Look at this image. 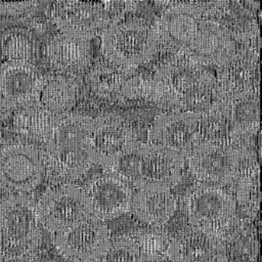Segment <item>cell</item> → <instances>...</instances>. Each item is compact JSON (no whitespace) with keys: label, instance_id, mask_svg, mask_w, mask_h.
<instances>
[{"label":"cell","instance_id":"obj_14","mask_svg":"<svg viewBox=\"0 0 262 262\" xmlns=\"http://www.w3.org/2000/svg\"><path fill=\"white\" fill-rule=\"evenodd\" d=\"M91 216L106 221L130 211L133 189L115 173L104 171L91 177L83 186Z\"/></svg>","mask_w":262,"mask_h":262},{"label":"cell","instance_id":"obj_6","mask_svg":"<svg viewBox=\"0 0 262 262\" xmlns=\"http://www.w3.org/2000/svg\"><path fill=\"white\" fill-rule=\"evenodd\" d=\"M130 11L127 1H56L47 5V18L58 31L93 39Z\"/></svg>","mask_w":262,"mask_h":262},{"label":"cell","instance_id":"obj_1","mask_svg":"<svg viewBox=\"0 0 262 262\" xmlns=\"http://www.w3.org/2000/svg\"><path fill=\"white\" fill-rule=\"evenodd\" d=\"M92 122L93 118L87 115H66L40 149L45 175L55 184L82 178L95 164L90 142Z\"/></svg>","mask_w":262,"mask_h":262},{"label":"cell","instance_id":"obj_16","mask_svg":"<svg viewBox=\"0 0 262 262\" xmlns=\"http://www.w3.org/2000/svg\"><path fill=\"white\" fill-rule=\"evenodd\" d=\"M137 140L133 128L125 119L114 114L93 118L90 142L95 164L108 170L115 160Z\"/></svg>","mask_w":262,"mask_h":262},{"label":"cell","instance_id":"obj_32","mask_svg":"<svg viewBox=\"0 0 262 262\" xmlns=\"http://www.w3.org/2000/svg\"><path fill=\"white\" fill-rule=\"evenodd\" d=\"M2 138V129H1V119H0V141Z\"/></svg>","mask_w":262,"mask_h":262},{"label":"cell","instance_id":"obj_18","mask_svg":"<svg viewBox=\"0 0 262 262\" xmlns=\"http://www.w3.org/2000/svg\"><path fill=\"white\" fill-rule=\"evenodd\" d=\"M258 56L257 51L244 48L236 50L227 62L217 68L216 100H224L234 93L259 88Z\"/></svg>","mask_w":262,"mask_h":262},{"label":"cell","instance_id":"obj_11","mask_svg":"<svg viewBox=\"0 0 262 262\" xmlns=\"http://www.w3.org/2000/svg\"><path fill=\"white\" fill-rule=\"evenodd\" d=\"M236 50L232 32L211 16L207 2L206 13L199 21L193 38L178 54L185 55L205 67L219 68L227 62Z\"/></svg>","mask_w":262,"mask_h":262},{"label":"cell","instance_id":"obj_25","mask_svg":"<svg viewBox=\"0 0 262 262\" xmlns=\"http://www.w3.org/2000/svg\"><path fill=\"white\" fill-rule=\"evenodd\" d=\"M39 43L35 33L26 27H11L0 34V58L35 64Z\"/></svg>","mask_w":262,"mask_h":262},{"label":"cell","instance_id":"obj_2","mask_svg":"<svg viewBox=\"0 0 262 262\" xmlns=\"http://www.w3.org/2000/svg\"><path fill=\"white\" fill-rule=\"evenodd\" d=\"M184 165L185 159L180 154L162 145L135 140L106 171L136 189H171L180 182Z\"/></svg>","mask_w":262,"mask_h":262},{"label":"cell","instance_id":"obj_9","mask_svg":"<svg viewBox=\"0 0 262 262\" xmlns=\"http://www.w3.org/2000/svg\"><path fill=\"white\" fill-rule=\"evenodd\" d=\"M40 225L51 234L59 233L91 217L82 186L61 183L48 187L36 203Z\"/></svg>","mask_w":262,"mask_h":262},{"label":"cell","instance_id":"obj_21","mask_svg":"<svg viewBox=\"0 0 262 262\" xmlns=\"http://www.w3.org/2000/svg\"><path fill=\"white\" fill-rule=\"evenodd\" d=\"M176 208L177 200L171 189L142 188L133 191L130 211L140 221L161 227L172 218Z\"/></svg>","mask_w":262,"mask_h":262},{"label":"cell","instance_id":"obj_29","mask_svg":"<svg viewBox=\"0 0 262 262\" xmlns=\"http://www.w3.org/2000/svg\"><path fill=\"white\" fill-rule=\"evenodd\" d=\"M92 262H147L139 245L130 236L111 238L103 252Z\"/></svg>","mask_w":262,"mask_h":262},{"label":"cell","instance_id":"obj_23","mask_svg":"<svg viewBox=\"0 0 262 262\" xmlns=\"http://www.w3.org/2000/svg\"><path fill=\"white\" fill-rule=\"evenodd\" d=\"M118 96L124 99H141L172 111H181L178 95L166 82L155 76L130 77L122 85Z\"/></svg>","mask_w":262,"mask_h":262},{"label":"cell","instance_id":"obj_3","mask_svg":"<svg viewBox=\"0 0 262 262\" xmlns=\"http://www.w3.org/2000/svg\"><path fill=\"white\" fill-rule=\"evenodd\" d=\"M41 241L36 203L27 194L0 199V259L16 260L30 256Z\"/></svg>","mask_w":262,"mask_h":262},{"label":"cell","instance_id":"obj_7","mask_svg":"<svg viewBox=\"0 0 262 262\" xmlns=\"http://www.w3.org/2000/svg\"><path fill=\"white\" fill-rule=\"evenodd\" d=\"M190 229L221 238L236 215L234 196L221 186L198 182L184 195Z\"/></svg>","mask_w":262,"mask_h":262},{"label":"cell","instance_id":"obj_8","mask_svg":"<svg viewBox=\"0 0 262 262\" xmlns=\"http://www.w3.org/2000/svg\"><path fill=\"white\" fill-rule=\"evenodd\" d=\"M189 173L202 183L223 187L236 181L246 159L230 141H200L187 158Z\"/></svg>","mask_w":262,"mask_h":262},{"label":"cell","instance_id":"obj_12","mask_svg":"<svg viewBox=\"0 0 262 262\" xmlns=\"http://www.w3.org/2000/svg\"><path fill=\"white\" fill-rule=\"evenodd\" d=\"M111 238V231L105 222L92 216L68 230L52 234L57 252L74 262L94 261Z\"/></svg>","mask_w":262,"mask_h":262},{"label":"cell","instance_id":"obj_26","mask_svg":"<svg viewBox=\"0 0 262 262\" xmlns=\"http://www.w3.org/2000/svg\"><path fill=\"white\" fill-rule=\"evenodd\" d=\"M131 73L132 71L102 58L88 69L86 81L93 93L99 97L107 98L118 95L122 85L131 77Z\"/></svg>","mask_w":262,"mask_h":262},{"label":"cell","instance_id":"obj_10","mask_svg":"<svg viewBox=\"0 0 262 262\" xmlns=\"http://www.w3.org/2000/svg\"><path fill=\"white\" fill-rule=\"evenodd\" d=\"M45 177L41 150L33 143L14 141L0 146V190L27 194Z\"/></svg>","mask_w":262,"mask_h":262},{"label":"cell","instance_id":"obj_30","mask_svg":"<svg viewBox=\"0 0 262 262\" xmlns=\"http://www.w3.org/2000/svg\"><path fill=\"white\" fill-rule=\"evenodd\" d=\"M39 3L36 1L26 2H0V17H20L30 15L36 10Z\"/></svg>","mask_w":262,"mask_h":262},{"label":"cell","instance_id":"obj_17","mask_svg":"<svg viewBox=\"0 0 262 262\" xmlns=\"http://www.w3.org/2000/svg\"><path fill=\"white\" fill-rule=\"evenodd\" d=\"M41 74L35 64L21 61L0 63V107L5 113L33 102Z\"/></svg>","mask_w":262,"mask_h":262},{"label":"cell","instance_id":"obj_31","mask_svg":"<svg viewBox=\"0 0 262 262\" xmlns=\"http://www.w3.org/2000/svg\"><path fill=\"white\" fill-rule=\"evenodd\" d=\"M4 114H5V112H4V111H2V110H1V107H0V119H2V118H3Z\"/></svg>","mask_w":262,"mask_h":262},{"label":"cell","instance_id":"obj_5","mask_svg":"<svg viewBox=\"0 0 262 262\" xmlns=\"http://www.w3.org/2000/svg\"><path fill=\"white\" fill-rule=\"evenodd\" d=\"M100 35L103 58L132 72L152 57L159 44L154 26L140 17L121 20Z\"/></svg>","mask_w":262,"mask_h":262},{"label":"cell","instance_id":"obj_15","mask_svg":"<svg viewBox=\"0 0 262 262\" xmlns=\"http://www.w3.org/2000/svg\"><path fill=\"white\" fill-rule=\"evenodd\" d=\"M91 38L58 31L43 48L46 64L57 75L71 77L88 71L93 58Z\"/></svg>","mask_w":262,"mask_h":262},{"label":"cell","instance_id":"obj_28","mask_svg":"<svg viewBox=\"0 0 262 262\" xmlns=\"http://www.w3.org/2000/svg\"><path fill=\"white\" fill-rule=\"evenodd\" d=\"M236 182V199L238 204L248 215L255 216L259 211L261 199L258 163L245 166Z\"/></svg>","mask_w":262,"mask_h":262},{"label":"cell","instance_id":"obj_13","mask_svg":"<svg viewBox=\"0 0 262 262\" xmlns=\"http://www.w3.org/2000/svg\"><path fill=\"white\" fill-rule=\"evenodd\" d=\"M200 141L199 114L191 112L161 113L147 131V142L172 149L184 159Z\"/></svg>","mask_w":262,"mask_h":262},{"label":"cell","instance_id":"obj_22","mask_svg":"<svg viewBox=\"0 0 262 262\" xmlns=\"http://www.w3.org/2000/svg\"><path fill=\"white\" fill-rule=\"evenodd\" d=\"M78 86L72 77L62 75L41 76L31 104L38 105L54 115L66 116L76 103Z\"/></svg>","mask_w":262,"mask_h":262},{"label":"cell","instance_id":"obj_20","mask_svg":"<svg viewBox=\"0 0 262 262\" xmlns=\"http://www.w3.org/2000/svg\"><path fill=\"white\" fill-rule=\"evenodd\" d=\"M229 119L228 140L234 143L254 134L260 123L259 88L234 93L224 99Z\"/></svg>","mask_w":262,"mask_h":262},{"label":"cell","instance_id":"obj_27","mask_svg":"<svg viewBox=\"0 0 262 262\" xmlns=\"http://www.w3.org/2000/svg\"><path fill=\"white\" fill-rule=\"evenodd\" d=\"M229 119L225 101L216 100L210 108L199 114L201 141H229Z\"/></svg>","mask_w":262,"mask_h":262},{"label":"cell","instance_id":"obj_19","mask_svg":"<svg viewBox=\"0 0 262 262\" xmlns=\"http://www.w3.org/2000/svg\"><path fill=\"white\" fill-rule=\"evenodd\" d=\"M166 255L171 262H226L221 238L192 229L171 236Z\"/></svg>","mask_w":262,"mask_h":262},{"label":"cell","instance_id":"obj_4","mask_svg":"<svg viewBox=\"0 0 262 262\" xmlns=\"http://www.w3.org/2000/svg\"><path fill=\"white\" fill-rule=\"evenodd\" d=\"M155 77L166 82L178 95L181 111L202 114L217 97L215 75L205 66L181 54L162 63Z\"/></svg>","mask_w":262,"mask_h":262},{"label":"cell","instance_id":"obj_24","mask_svg":"<svg viewBox=\"0 0 262 262\" xmlns=\"http://www.w3.org/2000/svg\"><path fill=\"white\" fill-rule=\"evenodd\" d=\"M12 126L23 139L42 143L50 138L56 125L64 116L54 115L38 105L29 104L14 111Z\"/></svg>","mask_w":262,"mask_h":262}]
</instances>
